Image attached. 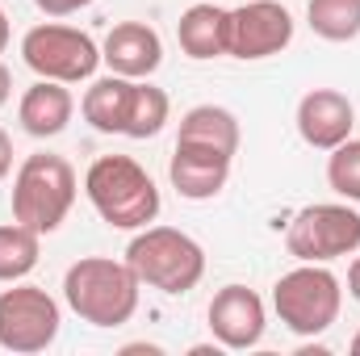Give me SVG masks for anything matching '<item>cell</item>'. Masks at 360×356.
Returning a JSON list of instances; mask_svg holds the SVG:
<instances>
[{
    "instance_id": "obj_1",
    "label": "cell",
    "mask_w": 360,
    "mask_h": 356,
    "mask_svg": "<svg viewBox=\"0 0 360 356\" xmlns=\"http://www.w3.org/2000/svg\"><path fill=\"white\" fill-rule=\"evenodd\" d=\"M143 281L126 260L109 256H80L76 265L63 272V302L72 314L89 327H122L139 310Z\"/></svg>"
},
{
    "instance_id": "obj_2",
    "label": "cell",
    "mask_w": 360,
    "mask_h": 356,
    "mask_svg": "<svg viewBox=\"0 0 360 356\" xmlns=\"http://www.w3.org/2000/svg\"><path fill=\"white\" fill-rule=\"evenodd\" d=\"M84 193L113 231H143L160 218V189L130 155H101L84 172Z\"/></svg>"
},
{
    "instance_id": "obj_3",
    "label": "cell",
    "mask_w": 360,
    "mask_h": 356,
    "mask_svg": "<svg viewBox=\"0 0 360 356\" xmlns=\"http://www.w3.org/2000/svg\"><path fill=\"white\" fill-rule=\"evenodd\" d=\"M76 168L55 155V151H34L21 160L17 177H13V218L25 222L38 235H51L68 222L72 205H76Z\"/></svg>"
},
{
    "instance_id": "obj_4",
    "label": "cell",
    "mask_w": 360,
    "mask_h": 356,
    "mask_svg": "<svg viewBox=\"0 0 360 356\" xmlns=\"http://www.w3.org/2000/svg\"><path fill=\"white\" fill-rule=\"evenodd\" d=\"M126 265L134 268V276L147 289L180 298V293L201 285V276H205V248L193 235L176 231V227H143L130 239V248H126Z\"/></svg>"
},
{
    "instance_id": "obj_5",
    "label": "cell",
    "mask_w": 360,
    "mask_h": 356,
    "mask_svg": "<svg viewBox=\"0 0 360 356\" xmlns=\"http://www.w3.org/2000/svg\"><path fill=\"white\" fill-rule=\"evenodd\" d=\"M272 310H276L285 331L314 340V336L335 327V319L344 310V281L327 265H302L297 260V268H289L272 285Z\"/></svg>"
},
{
    "instance_id": "obj_6",
    "label": "cell",
    "mask_w": 360,
    "mask_h": 356,
    "mask_svg": "<svg viewBox=\"0 0 360 356\" xmlns=\"http://www.w3.org/2000/svg\"><path fill=\"white\" fill-rule=\"evenodd\" d=\"M285 248L302 265H331L360 252V214L352 201H314L293 214L285 231Z\"/></svg>"
},
{
    "instance_id": "obj_7",
    "label": "cell",
    "mask_w": 360,
    "mask_h": 356,
    "mask_svg": "<svg viewBox=\"0 0 360 356\" xmlns=\"http://www.w3.org/2000/svg\"><path fill=\"white\" fill-rule=\"evenodd\" d=\"M21 59L38 80H59V84H80L92 80L101 68V46L92 42V34L76 25H59V21H42L34 30H25L21 38Z\"/></svg>"
},
{
    "instance_id": "obj_8",
    "label": "cell",
    "mask_w": 360,
    "mask_h": 356,
    "mask_svg": "<svg viewBox=\"0 0 360 356\" xmlns=\"http://www.w3.org/2000/svg\"><path fill=\"white\" fill-rule=\"evenodd\" d=\"M59 327H63V310L42 285L13 281L8 289H0V348L4 352H46L59 340Z\"/></svg>"
},
{
    "instance_id": "obj_9",
    "label": "cell",
    "mask_w": 360,
    "mask_h": 356,
    "mask_svg": "<svg viewBox=\"0 0 360 356\" xmlns=\"http://www.w3.org/2000/svg\"><path fill=\"white\" fill-rule=\"evenodd\" d=\"M293 42V13L281 0H243L231 8V30H226V55L256 63L272 59Z\"/></svg>"
},
{
    "instance_id": "obj_10",
    "label": "cell",
    "mask_w": 360,
    "mask_h": 356,
    "mask_svg": "<svg viewBox=\"0 0 360 356\" xmlns=\"http://www.w3.org/2000/svg\"><path fill=\"white\" fill-rule=\"evenodd\" d=\"M210 319V336L226 348V352H248L264 340V327H269V310H264V298L248 285H222L205 310Z\"/></svg>"
},
{
    "instance_id": "obj_11",
    "label": "cell",
    "mask_w": 360,
    "mask_h": 356,
    "mask_svg": "<svg viewBox=\"0 0 360 356\" xmlns=\"http://www.w3.org/2000/svg\"><path fill=\"white\" fill-rule=\"evenodd\" d=\"M297 134L306 147L314 151H335L344 139H352L356 126V109L348 101V92L340 89H310L297 101Z\"/></svg>"
},
{
    "instance_id": "obj_12",
    "label": "cell",
    "mask_w": 360,
    "mask_h": 356,
    "mask_svg": "<svg viewBox=\"0 0 360 356\" xmlns=\"http://www.w3.org/2000/svg\"><path fill=\"white\" fill-rule=\"evenodd\" d=\"M101 63L126 80H151L164 63V42L147 21H117L101 42Z\"/></svg>"
},
{
    "instance_id": "obj_13",
    "label": "cell",
    "mask_w": 360,
    "mask_h": 356,
    "mask_svg": "<svg viewBox=\"0 0 360 356\" xmlns=\"http://www.w3.org/2000/svg\"><path fill=\"white\" fill-rule=\"evenodd\" d=\"M231 164H235V155H226V151L176 143V151L168 160V180H172V189L184 201H210V197H218L226 189Z\"/></svg>"
},
{
    "instance_id": "obj_14",
    "label": "cell",
    "mask_w": 360,
    "mask_h": 356,
    "mask_svg": "<svg viewBox=\"0 0 360 356\" xmlns=\"http://www.w3.org/2000/svg\"><path fill=\"white\" fill-rule=\"evenodd\" d=\"M76 113V96L68 92V84L59 80H34L17 101V122L30 139H55L68 130Z\"/></svg>"
},
{
    "instance_id": "obj_15",
    "label": "cell",
    "mask_w": 360,
    "mask_h": 356,
    "mask_svg": "<svg viewBox=\"0 0 360 356\" xmlns=\"http://www.w3.org/2000/svg\"><path fill=\"white\" fill-rule=\"evenodd\" d=\"M226 30H231V8H218V4H188L176 21V38L180 51L197 63L205 59H222L226 55Z\"/></svg>"
},
{
    "instance_id": "obj_16",
    "label": "cell",
    "mask_w": 360,
    "mask_h": 356,
    "mask_svg": "<svg viewBox=\"0 0 360 356\" xmlns=\"http://www.w3.org/2000/svg\"><path fill=\"white\" fill-rule=\"evenodd\" d=\"M130 101H134V80L126 76H101L92 80L84 101H80V113L96 134H126V117H130Z\"/></svg>"
},
{
    "instance_id": "obj_17",
    "label": "cell",
    "mask_w": 360,
    "mask_h": 356,
    "mask_svg": "<svg viewBox=\"0 0 360 356\" xmlns=\"http://www.w3.org/2000/svg\"><path fill=\"white\" fill-rule=\"evenodd\" d=\"M176 143L188 147H214V151H226L235 155L239 151V117L222 105H193L184 117H180Z\"/></svg>"
},
{
    "instance_id": "obj_18",
    "label": "cell",
    "mask_w": 360,
    "mask_h": 356,
    "mask_svg": "<svg viewBox=\"0 0 360 356\" xmlns=\"http://www.w3.org/2000/svg\"><path fill=\"white\" fill-rule=\"evenodd\" d=\"M42 256V235L30 231L25 222H4L0 227V285H13V281H25Z\"/></svg>"
},
{
    "instance_id": "obj_19",
    "label": "cell",
    "mask_w": 360,
    "mask_h": 356,
    "mask_svg": "<svg viewBox=\"0 0 360 356\" xmlns=\"http://www.w3.org/2000/svg\"><path fill=\"white\" fill-rule=\"evenodd\" d=\"M306 25L323 42H352L360 38V0H310Z\"/></svg>"
},
{
    "instance_id": "obj_20",
    "label": "cell",
    "mask_w": 360,
    "mask_h": 356,
    "mask_svg": "<svg viewBox=\"0 0 360 356\" xmlns=\"http://www.w3.org/2000/svg\"><path fill=\"white\" fill-rule=\"evenodd\" d=\"M168 113H172L168 92L155 89L151 80H134V101H130V117H126L130 139H155L168 126Z\"/></svg>"
},
{
    "instance_id": "obj_21",
    "label": "cell",
    "mask_w": 360,
    "mask_h": 356,
    "mask_svg": "<svg viewBox=\"0 0 360 356\" xmlns=\"http://www.w3.org/2000/svg\"><path fill=\"white\" fill-rule=\"evenodd\" d=\"M327 184L344 201H360V139H344L327 155Z\"/></svg>"
},
{
    "instance_id": "obj_22",
    "label": "cell",
    "mask_w": 360,
    "mask_h": 356,
    "mask_svg": "<svg viewBox=\"0 0 360 356\" xmlns=\"http://www.w3.org/2000/svg\"><path fill=\"white\" fill-rule=\"evenodd\" d=\"M34 4H38V13H46V17H72V13L96 4V0H34Z\"/></svg>"
},
{
    "instance_id": "obj_23",
    "label": "cell",
    "mask_w": 360,
    "mask_h": 356,
    "mask_svg": "<svg viewBox=\"0 0 360 356\" xmlns=\"http://www.w3.org/2000/svg\"><path fill=\"white\" fill-rule=\"evenodd\" d=\"M8 172H13V139L0 130V180L8 177Z\"/></svg>"
},
{
    "instance_id": "obj_24",
    "label": "cell",
    "mask_w": 360,
    "mask_h": 356,
    "mask_svg": "<svg viewBox=\"0 0 360 356\" xmlns=\"http://www.w3.org/2000/svg\"><path fill=\"white\" fill-rule=\"evenodd\" d=\"M348 293H352V298L360 302V256L352 260V265H348Z\"/></svg>"
},
{
    "instance_id": "obj_25",
    "label": "cell",
    "mask_w": 360,
    "mask_h": 356,
    "mask_svg": "<svg viewBox=\"0 0 360 356\" xmlns=\"http://www.w3.org/2000/svg\"><path fill=\"white\" fill-rule=\"evenodd\" d=\"M8 96H13V76H8V68L0 63V109L8 105Z\"/></svg>"
},
{
    "instance_id": "obj_26",
    "label": "cell",
    "mask_w": 360,
    "mask_h": 356,
    "mask_svg": "<svg viewBox=\"0 0 360 356\" xmlns=\"http://www.w3.org/2000/svg\"><path fill=\"white\" fill-rule=\"evenodd\" d=\"M4 46H8V13L0 8V55H4Z\"/></svg>"
},
{
    "instance_id": "obj_27",
    "label": "cell",
    "mask_w": 360,
    "mask_h": 356,
    "mask_svg": "<svg viewBox=\"0 0 360 356\" xmlns=\"http://www.w3.org/2000/svg\"><path fill=\"white\" fill-rule=\"evenodd\" d=\"M348 348H352V356H360V331L352 336V344H348Z\"/></svg>"
},
{
    "instance_id": "obj_28",
    "label": "cell",
    "mask_w": 360,
    "mask_h": 356,
    "mask_svg": "<svg viewBox=\"0 0 360 356\" xmlns=\"http://www.w3.org/2000/svg\"><path fill=\"white\" fill-rule=\"evenodd\" d=\"M235 4H243V0H235Z\"/></svg>"
}]
</instances>
